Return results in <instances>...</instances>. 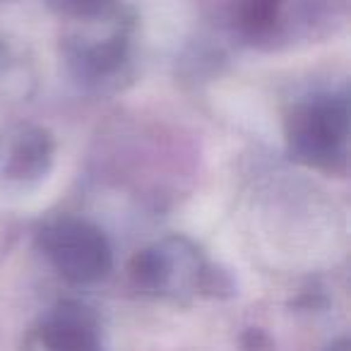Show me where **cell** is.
Returning <instances> with one entry per match:
<instances>
[{
    "label": "cell",
    "mask_w": 351,
    "mask_h": 351,
    "mask_svg": "<svg viewBox=\"0 0 351 351\" xmlns=\"http://www.w3.org/2000/svg\"><path fill=\"white\" fill-rule=\"evenodd\" d=\"M327 351H349V341L346 339H341V341H337V344H332Z\"/></svg>",
    "instance_id": "cell-9"
},
{
    "label": "cell",
    "mask_w": 351,
    "mask_h": 351,
    "mask_svg": "<svg viewBox=\"0 0 351 351\" xmlns=\"http://www.w3.org/2000/svg\"><path fill=\"white\" fill-rule=\"evenodd\" d=\"M46 351H101L97 320L82 303L65 301L53 308L41 330Z\"/></svg>",
    "instance_id": "cell-4"
},
{
    "label": "cell",
    "mask_w": 351,
    "mask_h": 351,
    "mask_svg": "<svg viewBox=\"0 0 351 351\" xmlns=\"http://www.w3.org/2000/svg\"><path fill=\"white\" fill-rule=\"evenodd\" d=\"M274 17H277V0H250L243 12V25L253 34H260L272 27Z\"/></svg>",
    "instance_id": "cell-7"
},
{
    "label": "cell",
    "mask_w": 351,
    "mask_h": 351,
    "mask_svg": "<svg viewBox=\"0 0 351 351\" xmlns=\"http://www.w3.org/2000/svg\"><path fill=\"white\" fill-rule=\"evenodd\" d=\"M113 0H56V5L70 17H82V20H92V17L104 15Z\"/></svg>",
    "instance_id": "cell-8"
},
{
    "label": "cell",
    "mask_w": 351,
    "mask_h": 351,
    "mask_svg": "<svg viewBox=\"0 0 351 351\" xmlns=\"http://www.w3.org/2000/svg\"><path fill=\"white\" fill-rule=\"evenodd\" d=\"M70 63L80 77L104 80L111 77L125 63V39L121 34H111L106 39H82L70 51Z\"/></svg>",
    "instance_id": "cell-6"
},
{
    "label": "cell",
    "mask_w": 351,
    "mask_h": 351,
    "mask_svg": "<svg viewBox=\"0 0 351 351\" xmlns=\"http://www.w3.org/2000/svg\"><path fill=\"white\" fill-rule=\"evenodd\" d=\"M205 272L200 253L186 239H169L152 245L132 263L135 284L154 296L178 298L193 289H202Z\"/></svg>",
    "instance_id": "cell-3"
},
{
    "label": "cell",
    "mask_w": 351,
    "mask_h": 351,
    "mask_svg": "<svg viewBox=\"0 0 351 351\" xmlns=\"http://www.w3.org/2000/svg\"><path fill=\"white\" fill-rule=\"evenodd\" d=\"M41 250L70 284H94L111 269L113 255L101 229L80 217H58L39 234Z\"/></svg>",
    "instance_id": "cell-2"
},
{
    "label": "cell",
    "mask_w": 351,
    "mask_h": 351,
    "mask_svg": "<svg viewBox=\"0 0 351 351\" xmlns=\"http://www.w3.org/2000/svg\"><path fill=\"white\" fill-rule=\"evenodd\" d=\"M53 159V140L41 128H25L12 140L5 173L15 181H36L49 171Z\"/></svg>",
    "instance_id": "cell-5"
},
{
    "label": "cell",
    "mask_w": 351,
    "mask_h": 351,
    "mask_svg": "<svg viewBox=\"0 0 351 351\" xmlns=\"http://www.w3.org/2000/svg\"><path fill=\"white\" fill-rule=\"evenodd\" d=\"M291 154L325 171H344L349 156V106L344 97H315L298 104L287 121Z\"/></svg>",
    "instance_id": "cell-1"
}]
</instances>
